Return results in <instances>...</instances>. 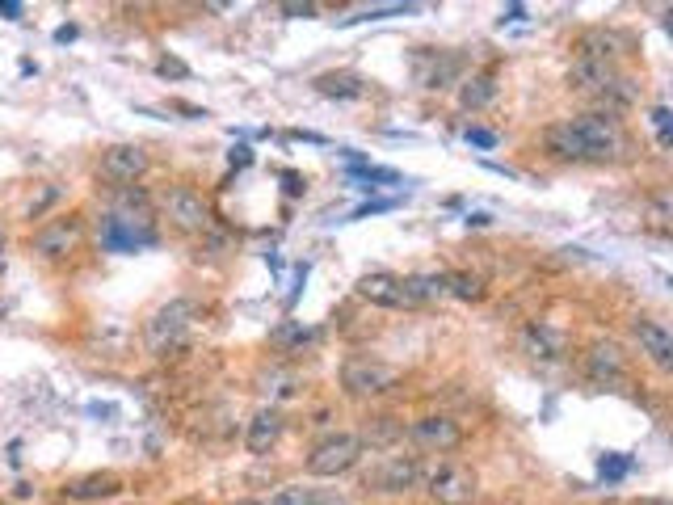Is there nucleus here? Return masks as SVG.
Returning a JSON list of instances; mask_svg holds the SVG:
<instances>
[{
  "label": "nucleus",
  "instance_id": "f8f14e48",
  "mask_svg": "<svg viewBox=\"0 0 673 505\" xmlns=\"http://www.w3.org/2000/svg\"><path fill=\"white\" fill-rule=\"evenodd\" d=\"M358 295H362L366 303H375V308H417L409 282L396 278V274H387V270L362 274V278H358Z\"/></svg>",
  "mask_w": 673,
  "mask_h": 505
},
{
  "label": "nucleus",
  "instance_id": "7c9ffc66",
  "mask_svg": "<svg viewBox=\"0 0 673 505\" xmlns=\"http://www.w3.org/2000/svg\"><path fill=\"white\" fill-rule=\"evenodd\" d=\"M312 505H350V501H345L337 489H316V493H312Z\"/></svg>",
  "mask_w": 673,
  "mask_h": 505
},
{
  "label": "nucleus",
  "instance_id": "a878e982",
  "mask_svg": "<svg viewBox=\"0 0 673 505\" xmlns=\"http://www.w3.org/2000/svg\"><path fill=\"white\" fill-rule=\"evenodd\" d=\"M463 139H467L472 148H484V152H493V148L501 144V135H497V131H488V127H467Z\"/></svg>",
  "mask_w": 673,
  "mask_h": 505
},
{
  "label": "nucleus",
  "instance_id": "7ed1b4c3",
  "mask_svg": "<svg viewBox=\"0 0 673 505\" xmlns=\"http://www.w3.org/2000/svg\"><path fill=\"white\" fill-rule=\"evenodd\" d=\"M396 379H400V371L371 358V354H350L341 362V392L350 400H375L383 392H392Z\"/></svg>",
  "mask_w": 673,
  "mask_h": 505
},
{
  "label": "nucleus",
  "instance_id": "393cba45",
  "mask_svg": "<svg viewBox=\"0 0 673 505\" xmlns=\"http://www.w3.org/2000/svg\"><path fill=\"white\" fill-rule=\"evenodd\" d=\"M396 13H417V5H387V9H366V13L345 17L341 26H354V22H383V17H396Z\"/></svg>",
  "mask_w": 673,
  "mask_h": 505
},
{
  "label": "nucleus",
  "instance_id": "412c9836",
  "mask_svg": "<svg viewBox=\"0 0 673 505\" xmlns=\"http://www.w3.org/2000/svg\"><path fill=\"white\" fill-rule=\"evenodd\" d=\"M446 295H459V299H484V278L467 274V270L446 274Z\"/></svg>",
  "mask_w": 673,
  "mask_h": 505
},
{
  "label": "nucleus",
  "instance_id": "aec40b11",
  "mask_svg": "<svg viewBox=\"0 0 673 505\" xmlns=\"http://www.w3.org/2000/svg\"><path fill=\"white\" fill-rule=\"evenodd\" d=\"M316 85V93L320 97H362L366 93V80L358 76V72H324V76H316L312 80Z\"/></svg>",
  "mask_w": 673,
  "mask_h": 505
},
{
  "label": "nucleus",
  "instance_id": "f3484780",
  "mask_svg": "<svg viewBox=\"0 0 673 505\" xmlns=\"http://www.w3.org/2000/svg\"><path fill=\"white\" fill-rule=\"evenodd\" d=\"M522 346H526V354H530V358H539V362H556V358L564 354V337H560L556 329H547L543 320H539V325H526Z\"/></svg>",
  "mask_w": 673,
  "mask_h": 505
},
{
  "label": "nucleus",
  "instance_id": "6ab92c4d",
  "mask_svg": "<svg viewBox=\"0 0 673 505\" xmlns=\"http://www.w3.org/2000/svg\"><path fill=\"white\" fill-rule=\"evenodd\" d=\"M400 438H404V421L400 417H371L362 426V434H358V442H362V447H371V451L396 447Z\"/></svg>",
  "mask_w": 673,
  "mask_h": 505
},
{
  "label": "nucleus",
  "instance_id": "bb28decb",
  "mask_svg": "<svg viewBox=\"0 0 673 505\" xmlns=\"http://www.w3.org/2000/svg\"><path fill=\"white\" fill-rule=\"evenodd\" d=\"M350 177H362V181H400V173L396 169H375V165H350Z\"/></svg>",
  "mask_w": 673,
  "mask_h": 505
},
{
  "label": "nucleus",
  "instance_id": "c756f323",
  "mask_svg": "<svg viewBox=\"0 0 673 505\" xmlns=\"http://www.w3.org/2000/svg\"><path fill=\"white\" fill-rule=\"evenodd\" d=\"M652 123H657V144L669 148V110L657 106V110H652Z\"/></svg>",
  "mask_w": 673,
  "mask_h": 505
},
{
  "label": "nucleus",
  "instance_id": "72a5a7b5",
  "mask_svg": "<svg viewBox=\"0 0 673 505\" xmlns=\"http://www.w3.org/2000/svg\"><path fill=\"white\" fill-rule=\"evenodd\" d=\"M282 13H287V17H303V22H308V17H316V5H282Z\"/></svg>",
  "mask_w": 673,
  "mask_h": 505
},
{
  "label": "nucleus",
  "instance_id": "b1692460",
  "mask_svg": "<svg viewBox=\"0 0 673 505\" xmlns=\"http://www.w3.org/2000/svg\"><path fill=\"white\" fill-rule=\"evenodd\" d=\"M316 489H303V484H282V489L270 497V505H312Z\"/></svg>",
  "mask_w": 673,
  "mask_h": 505
},
{
  "label": "nucleus",
  "instance_id": "0eeeda50",
  "mask_svg": "<svg viewBox=\"0 0 673 505\" xmlns=\"http://www.w3.org/2000/svg\"><path fill=\"white\" fill-rule=\"evenodd\" d=\"M366 489L371 493H387V497H396V493H409L421 484V463L417 455H383L371 472H366Z\"/></svg>",
  "mask_w": 673,
  "mask_h": 505
},
{
  "label": "nucleus",
  "instance_id": "e433bc0d",
  "mask_svg": "<svg viewBox=\"0 0 673 505\" xmlns=\"http://www.w3.org/2000/svg\"><path fill=\"white\" fill-rule=\"evenodd\" d=\"M249 160H253L249 148H236V152H232V165H249Z\"/></svg>",
  "mask_w": 673,
  "mask_h": 505
},
{
  "label": "nucleus",
  "instance_id": "473e14b6",
  "mask_svg": "<svg viewBox=\"0 0 673 505\" xmlns=\"http://www.w3.org/2000/svg\"><path fill=\"white\" fill-rule=\"evenodd\" d=\"M156 72L160 76H186V64H177V59H160Z\"/></svg>",
  "mask_w": 673,
  "mask_h": 505
},
{
  "label": "nucleus",
  "instance_id": "f03ea898",
  "mask_svg": "<svg viewBox=\"0 0 673 505\" xmlns=\"http://www.w3.org/2000/svg\"><path fill=\"white\" fill-rule=\"evenodd\" d=\"M190 325H194V303L190 299H169L165 308H156L144 325V346L148 354L156 358H169L173 350L186 346L190 337Z\"/></svg>",
  "mask_w": 673,
  "mask_h": 505
},
{
  "label": "nucleus",
  "instance_id": "1a4fd4ad",
  "mask_svg": "<svg viewBox=\"0 0 673 505\" xmlns=\"http://www.w3.org/2000/svg\"><path fill=\"white\" fill-rule=\"evenodd\" d=\"M165 219L177 228V232H186V236H202L211 228V207H207V198L186 190V186H177L165 194Z\"/></svg>",
  "mask_w": 673,
  "mask_h": 505
},
{
  "label": "nucleus",
  "instance_id": "39448f33",
  "mask_svg": "<svg viewBox=\"0 0 673 505\" xmlns=\"http://www.w3.org/2000/svg\"><path fill=\"white\" fill-rule=\"evenodd\" d=\"M362 459V442L358 434H329L320 438L312 455H308V476H320V480H333V476H345Z\"/></svg>",
  "mask_w": 673,
  "mask_h": 505
},
{
  "label": "nucleus",
  "instance_id": "f704fd0d",
  "mask_svg": "<svg viewBox=\"0 0 673 505\" xmlns=\"http://www.w3.org/2000/svg\"><path fill=\"white\" fill-rule=\"evenodd\" d=\"M522 17H526V9H522V5H509V9L501 13V26H505V22H522Z\"/></svg>",
  "mask_w": 673,
  "mask_h": 505
},
{
  "label": "nucleus",
  "instance_id": "cd10ccee",
  "mask_svg": "<svg viewBox=\"0 0 673 505\" xmlns=\"http://www.w3.org/2000/svg\"><path fill=\"white\" fill-rule=\"evenodd\" d=\"M648 219H652V228H657V232H669V198H657V202H652Z\"/></svg>",
  "mask_w": 673,
  "mask_h": 505
},
{
  "label": "nucleus",
  "instance_id": "4468645a",
  "mask_svg": "<svg viewBox=\"0 0 673 505\" xmlns=\"http://www.w3.org/2000/svg\"><path fill=\"white\" fill-rule=\"evenodd\" d=\"M585 371L594 383H602V388H615V383L627 379V354L615 346V341H594L585 354Z\"/></svg>",
  "mask_w": 673,
  "mask_h": 505
},
{
  "label": "nucleus",
  "instance_id": "dca6fc26",
  "mask_svg": "<svg viewBox=\"0 0 673 505\" xmlns=\"http://www.w3.org/2000/svg\"><path fill=\"white\" fill-rule=\"evenodd\" d=\"M493 101H497V76L488 68L459 80V106L463 110H484V106H493Z\"/></svg>",
  "mask_w": 673,
  "mask_h": 505
},
{
  "label": "nucleus",
  "instance_id": "4c0bfd02",
  "mask_svg": "<svg viewBox=\"0 0 673 505\" xmlns=\"http://www.w3.org/2000/svg\"><path fill=\"white\" fill-rule=\"evenodd\" d=\"M631 505H673L669 497H640V501H631Z\"/></svg>",
  "mask_w": 673,
  "mask_h": 505
},
{
  "label": "nucleus",
  "instance_id": "2f4dec72",
  "mask_svg": "<svg viewBox=\"0 0 673 505\" xmlns=\"http://www.w3.org/2000/svg\"><path fill=\"white\" fill-rule=\"evenodd\" d=\"M22 5H17V0H0V17H5V22H22Z\"/></svg>",
  "mask_w": 673,
  "mask_h": 505
},
{
  "label": "nucleus",
  "instance_id": "4be33fe9",
  "mask_svg": "<svg viewBox=\"0 0 673 505\" xmlns=\"http://www.w3.org/2000/svg\"><path fill=\"white\" fill-rule=\"evenodd\" d=\"M404 282H409V291H413L417 303L446 295V274H413V278H404Z\"/></svg>",
  "mask_w": 673,
  "mask_h": 505
},
{
  "label": "nucleus",
  "instance_id": "9b49d317",
  "mask_svg": "<svg viewBox=\"0 0 673 505\" xmlns=\"http://www.w3.org/2000/svg\"><path fill=\"white\" fill-rule=\"evenodd\" d=\"M152 169V156L139 148V144H114L101 152V177L114 181V186H135L139 177H144Z\"/></svg>",
  "mask_w": 673,
  "mask_h": 505
},
{
  "label": "nucleus",
  "instance_id": "423d86ee",
  "mask_svg": "<svg viewBox=\"0 0 673 505\" xmlns=\"http://www.w3.org/2000/svg\"><path fill=\"white\" fill-rule=\"evenodd\" d=\"M80 236H85V219H80L76 211L72 215H55L34 232L30 249H34V257H43V261H64V257L76 253Z\"/></svg>",
  "mask_w": 673,
  "mask_h": 505
},
{
  "label": "nucleus",
  "instance_id": "2eb2a0df",
  "mask_svg": "<svg viewBox=\"0 0 673 505\" xmlns=\"http://www.w3.org/2000/svg\"><path fill=\"white\" fill-rule=\"evenodd\" d=\"M282 430H287V417H282L278 409H257L253 421H249V434H244V447H249L253 455H270L278 447Z\"/></svg>",
  "mask_w": 673,
  "mask_h": 505
},
{
  "label": "nucleus",
  "instance_id": "20e7f679",
  "mask_svg": "<svg viewBox=\"0 0 673 505\" xmlns=\"http://www.w3.org/2000/svg\"><path fill=\"white\" fill-rule=\"evenodd\" d=\"M421 480H425V493H430L438 505H476V497H480L476 472L459 459L434 463L430 472H421Z\"/></svg>",
  "mask_w": 673,
  "mask_h": 505
},
{
  "label": "nucleus",
  "instance_id": "c9c22d12",
  "mask_svg": "<svg viewBox=\"0 0 673 505\" xmlns=\"http://www.w3.org/2000/svg\"><path fill=\"white\" fill-rule=\"evenodd\" d=\"M72 38H76V26H59L55 30V43H72Z\"/></svg>",
  "mask_w": 673,
  "mask_h": 505
},
{
  "label": "nucleus",
  "instance_id": "f257e3e1",
  "mask_svg": "<svg viewBox=\"0 0 673 505\" xmlns=\"http://www.w3.org/2000/svg\"><path fill=\"white\" fill-rule=\"evenodd\" d=\"M543 144L556 160L568 165H610V160H627L631 156V135L619 123V114H577V118H560L543 131Z\"/></svg>",
  "mask_w": 673,
  "mask_h": 505
},
{
  "label": "nucleus",
  "instance_id": "6e6552de",
  "mask_svg": "<svg viewBox=\"0 0 673 505\" xmlns=\"http://www.w3.org/2000/svg\"><path fill=\"white\" fill-rule=\"evenodd\" d=\"M463 68H467V59L455 55V51L421 47L413 55V76H417L421 89H451V85H459V80H463Z\"/></svg>",
  "mask_w": 673,
  "mask_h": 505
},
{
  "label": "nucleus",
  "instance_id": "ddd939ff",
  "mask_svg": "<svg viewBox=\"0 0 673 505\" xmlns=\"http://www.w3.org/2000/svg\"><path fill=\"white\" fill-rule=\"evenodd\" d=\"M631 337H636L640 354L652 362V367H661V371L673 367V333L661 325V320L636 316V320H631Z\"/></svg>",
  "mask_w": 673,
  "mask_h": 505
},
{
  "label": "nucleus",
  "instance_id": "a211bd4d",
  "mask_svg": "<svg viewBox=\"0 0 673 505\" xmlns=\"http://www.w3.org/2000/svg\"><path fill=\"white\" fill-rule=\"evenodd\" d=\"M68 497H76V501H97V497H118L122 493V480L114 476V472H89V476H80V480H72L68 489H64Z\"/></svg>",
  "mask_w": 673,
  "mask_h": 505
},
{
  "label": "nucleus",
  "instance_id": "5701e85b",
  "mask_svg": "<svg viewBox=\"0 0 673 505\" xmlns=\"http://www.w3.org/2000/svg\"><path fill=\"white\" fill-rule=\"evenodd\" d=\"M627 472H631V455L610 451V455H602V459H598V476H602L606 484H619Z\"/></svg>",
  "mask_w": 673,
  "mask_h": 505
},
{
  "label": "nucleus",
  "instance_id": "c85d7f7f",
  "mask_svg": "<svg viewBox=\"0 0 673 505\" xmlns=\"http://www.w3.org/2000/svg\"><path fill=\"white\" fill-rule=\"evenodd\" d=\"M400 202L396 198H379V202H362V207L354 211V219H366V215H379V211H396Z\"/></svg>",
  "mask_w": 673,
  "mask_h": 505
},
{
  "label": "nucleus",
  "instance_id": "9d476101",
  "mask_svg": "<svg viewBox=\"0 0 673 505\" xmlns=\"http://www.w3.org/2000/svg\"><path fill=\"white\" fill-rule=\"evenodd\" d=\"M413 442L421 451H430V455H446V451H459V442H463V430H459V421L455 417H446V413H430V417H417L409 430Z\"/></svg>",
  "mask_w": 673,
  "mask_h": 505
}]
</instances>
